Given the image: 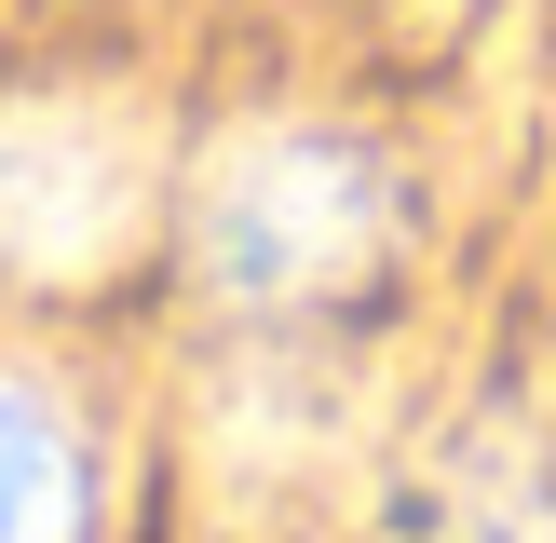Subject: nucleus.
Instances as JSON below:
<instances>
[{
  "mask_svg": "<svg viewBox=\"0 0 556 543\" xmlns=\"http://www.w3.org/2000/svg\"><path fill=\"white\" fill-rule=\"evenodd\" d=\"M380 244V177L326 136H258L204 190V258L231 299H326Z\"/></svg>",
  "mask_w": 556,
  "mask_h": 543,
  "instance_id": "1",
  "label": "nucleus"
},
{
  "mask_svg": "<svg viewBox=\"0 0 556 543\" xmlns=\"http://www.w3.org/2000/svg\"><path fill=\"white\" fill-rule=\"evenodd\" d=\"M136 204H150V163H136V136L109 109H81V96L0 109V272L68 286V272L123 258Z\"/></svg>",
  "mask_w": 556,
  "mask_h": 543,
  "instance_id": "2",
  "label": "nucleus"
},
{
  "mask_svg": "<svg viewBox=\"0 0 556 543\" xmlns=\"http://www.w3.org/2000/svg\"><path fill=\"white\" fill-rule=\"evenodd\" d=\"M81 530V449L41 394L0 380V543H68Z\"/></svg>",
  "mask_w": 556,
  "mask_h": 543,
  "instance_id": "3",
  "label": "nucleus"
}]
</instances>
